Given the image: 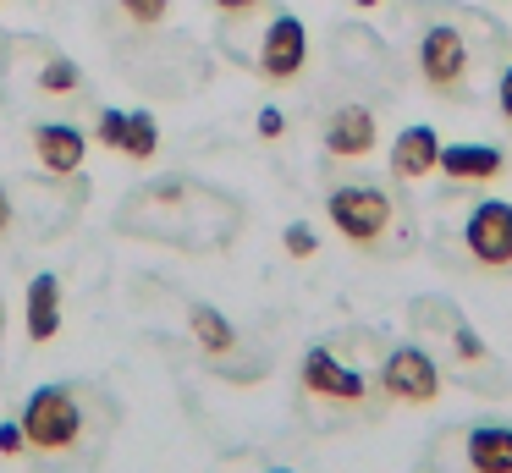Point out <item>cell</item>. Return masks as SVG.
Instances as JSON below:
<instances>
[{"instance_id": "cell-5", "label": "cell", "mask_w": 512, "mask_h": 473, "mask_svg": "<svg viewBox=\"0 0 512 473\" xmlns=\"http://www.w3.org/2000/svg\"><path fill=\"white\" fill-rule=\"evenodd\" d=\"M419 72H424V83L435 88V94H457L463 88V72H468V44H463V33L457 28H424V39H419Z\"/></svg>"}, {"instance_id": "cell-16", "label": "cell", "mask_w": 512, "mask_h": 473, "mask_svg": "<svg viewBox=\"0 0 512 473\" xmlns=\"http://www.w3.org/2000/svg\"><path fill=\"white\" fill-rule=\"evenodd\" d=\"M78 83H83V77H78V66H72V61H61V55L45 66V72H39V88H45V94H72Z\"/></svg>"}, {"instance_id": "cell-12", "label": "cell", "mask_w": 512, "mask_h": 473, "mask_svg": "<svg viewBox=\"0 0 512 473\" xmlns=\"http://www.w3.org/2000/svg\"><path fill=\"white\" fill-rule=\"evenodd\" d=\"M468 468L474 473H512V429L507 424L468 429Z\"/></svg>"}, {"instance_id": "cell-25", "label": "cell", "mask_w": 512, "mask_h": 473, "mask_svg": "<svg viewBox=\"0 0 512 473\" xmlns=\"http://www.w3.org/2000/svg\"><path fill=\"white\" fill-rule=\"evenodd\" d=\"M215 6H221V11H232V17H237V11H254L259 0H215Z\"/></svg>"}, {"instance_id": "cell-4", "label": "cell", "mask_w": 512, "mask_h": 473, "mask_svg": "<svg viewBox=\"0 0 512 473\" xmlns=\"http://www.w3.org/2000/svg\"><path fill=\"white\" fill-rule=\"evenodd\" d=\"M463 242L485 270H512V204L501 198H485V204L468 215Z\"/></svg>"}, {"instance_id": "cell-15", "label": "cell", "mask_w": 512, "mask_h": 473, "mask_svg": "<svg viewBox=\"0 0 512 473\" xmlns=\"http://www.w3.org/2000/svg\"><path fill=\"white\" fill-rule=\"evenodd\" d=\"M160 149V127L149 110H127V138H122V154L127 160H155Z\"/></svg>"}, {"instance_id": "cell-6", "label": "cell", "mask_w": 512, "mask_h": 473, "mask_svg": "<svg viewBox=\"0 0 512 473\" xmlns=\"http://www.w3.org/2000/svg\"><path fill=\"white\" fill-rule=\"evenodd\" d=\"M303 66H309V33H303V22L292 11H281L265 28V44H259V72L270 83H292Z\"/></svg>"}, {"instance_id": "cell-18", "label": "cell", "mask_w": 512, "mask_h": 473, "mask_svg": "<svg viewBox=\"0 0 512 473\" xmlns=\"http://www.w3.org/2000/svg\"><path fill=\"white\" fill-rule=\"evenodd\" d=\"M94 138H100L105 149H122V138H127V110H105V116L94 121Z\"/></svg>"}, {"instance_id": "cell-14", "label": "cell", "mask_w": 512, "mask_h": 473, "mask_svg": "<svg viewBox=\"0 0 512 473\" xmlns=\"http://www.w3.org/2000/svg\"><path fill=\"white\" fill-rule=\"evenodd\" d=\"M188 325H193V336H199V347H204V352H215V358L237 352V330L226 325V314H221V308L193 303V308H188Z\"/></svg>"}, {"instance_id": "cell-22", "label": "cell", "mask_w": 512, "mask_h": 473, "mask_svg": "<svg viewBox=\"0 0 512 473\" xmlns=\"http://www.w3.org/2000/svg\"><path fill=\"white\" fill-rule=\"evenodd\" d=\"M281 127H287L281 110H259V132H265V138H281Z\"/></svg>"}, {"instance_id": "cell-11", "label": "cell", "mask_w": 512, "mask_h": 473, "mask_svg": "<svg viewBox=\"0 0 512 473\" xmlns=\"http://www.w3.org/2000/svg\"><path fill=\"white\" fill-rule=\"evenodd\" d=\"M435 171L446 182H496L501 176V149L490 143H441V165Z\"/></svg>"}, {"instance_id": "cell-1", "label": "cell", "mask_w": 512, "mask_h": 473, "mask_svg": "<svg viewBox=\"0 0 512 473\" xmlns=\"http://www.w3.org/2000/svg\"><path fill=\"white\" fill-rule=\"evenodd\" d=\"M23 435L34 451H72L83 435V407L67 385H39L34 396L23 402Z\"/></svg>"}, {"instance_id": "cell-28", "label": "cell", "mask_w": 512, "mask_h": 473, "mask_svg": "<svg viewBox=\"0 0 512 473\" xmlns=\"http://www.w3.org/2000/svg\"><path fill=\"white\" fill-rule=\"evenodd\" d=\"M270 473H287V468H270Z\"/></svg>"}, {"instance_id": "cell-20", "label": "cell", "mask_w": 512, "mask_h": 473, "mask_svg": "<svg viewBox=\"0 0 512 473\" xmlns=\"http://www.w3.org/2000/svg\"><path fill=\"white\" fill-rule=\"evenodd\" d=\"M28 446V435H23V424H0V451L6 457H17V451Z\"/></svg>"}, {"instance_id": "cell-2", "label": "cell", "mask_w": 512, "mask_h": 473, "mask_svg": "<svg viewBox=\"0 0 512 473\" xmlns=\"http://www.w3.org/2000/svg\"><path fill=\"white\" fill-rule=\"evenodd\" d=\"M325 215H331V226L342 231L347 242L375 248V242L386 237V226H391V198L380 193V187H369V182L336 187V193L325 198Z\"/></svg>"}, {"instance_id": "cell-23", "label": "cell", "mask_w": 512, "mask_h": 473, "mask_svg": "<svg viewBox=\"0 0 512 473\" xmlns=\"http://www.w3.org/2000/svg\"><path fill=\"white\" fill-rule=\"evenodd\" d=\"M457 352H463V358H485V347H479V341L468 336V330H457Z\"/></svg>"}, {"instance_id": "cell-19", "label": "cell", "mask_w": 512, "mask_h": 473, "mask_svg": "<svg viewBox=\"0 0 512 473\" xmlns=\"http://www.w3.org/2000/svg\"><path fill=\"white\" fill-rule=\"evenodd\" d=\"M281 242H287V253H292V259H309V253L320 248V237L309 231V220H292V226L281 231Z\"/></svg>"}, {"instance_id": "cell-24", "label": "cell", "mask_w": 512, "mask_h": 473, "mask_svg": "<svg viewBox=\"0 0 512 473\" xmlns=\"http://www.w3.org/2000/svg\"><path fill=\"white\" fill-rule=\"evenodd\" d=\"M6 226H12V198H6V187H0V237H6Z\"/></svg>"}, {"instance_id": "cell-17", "label": "cell", "mask_w": 512, "mask_h": 473, "mask_svg": "<svg viewBox=\"0 0 512 473\" xmlns=\"http://www.w3.org/2000/svg\"><path fill=\"white\" fill-rule=\"evenodd\" d=\"M116 6L127 11V17L138 22V28H155V22H166V11H171V0H116Z\"/></svg>"}, {"instance_id": "cell-8", "label": "cell", "mask_w": 512, "mask_h": 473, "mask_svg": "<svg viewBox=\"0 0 512 473\" xmlns=\"http://www.w3.org/2000/svg\"><path fill=\"white\" fill-rule=\"evenodd\" d=\"M34 154H39V165H45V171L72 176V171H83L89 138H83L78 127H67V121H45V127H34Z\"/></svg>"}, {"instance_id": "cell-13", "label": "cell", "mask_w": 512, "mask_h": 473, "mask_svg": "<svg viewBox=\"0 0 512 473\" xmlns=\"http://www.w3.org/2000/svg\"><path fill=\"white\" fill-rule=\"evenodd\" d=\"M56 330H61V281L56 275H34L28 281V336L56 341Z\"/></svg>"}, {"instance_id": "cell-9", "label": "cell", "mask_w": 512, "mask_h": 473, "mask_svg": "<svg viewBox=\"0 0 512 473\" xmlns=\"http://www.w3.org/2000/svg\"><path fill=\"white\" fill-rule=\"evenodd\" d=\"M369 149H375V116L364 105H342L325 121V154H336V160H364Z\"/></svg>"}, {"instance_id": "cell-21", "label": "cell", "mask_w": 512, "mask_h": 473, "mask_svg": "<svg viewBox=\"0 0 512 473\" xmlns=\"http://www.w3.org/2000/svg\"><path fill=\"white\" fill-rule=\"evenodd\" d=\"M496 105H501V116L512 121V66L501 72V83H496Z\"/></svg>"}, {"instance_id": "cell-26", "label": "cell", "mask_w": 512, "mask_h": 473, "mask_svg": "<svg viewBox=\"0 0 512 473\" xmlns=\"http://www.w3.org/2000/svg\"><path fill=\"white\" fill-rule=\"evenodd\" d=\"M353 6H380V0H353Z\"/></svg>"}, {"instance_id": "cell-7", "label": "cell", "mask_w": 512, "mask_h": 473, "mask_svg": "<svg viewBox=\"0 0 512 473\" xmlns=\"http://www.w3.org/2000/svg\"><path fill=\"white\" fill-rule=\"evenodd\" d=\"M303 391L325 396V402H364V380H358L347 363H336L331 347H309L303 352Z\"/></svg>"}, {"instance_id": "cell-27", "label": "cell", "mask_w": 512, "mask_h": 473, "mask_svg": "<svg viewBox=\"0 0 512 473\" xmlns=\"http://www.w3.org/2000/svg\"><path fill=\"white\" fill-rule=\"evenodd\" d=\"M0 330H6V308H0Z\"/></svg>"}, {"instance_id": "cell-3", "label": "cell", "mask_w": 512, "mask_h": 473, "mask_svg": "<svg viewBox=\"0 0 512 473\" xmlns=\"http://www.w3.org/2000/svg\"><path fill=\"white\" fill-rule=\"evenodd\" d=\"M380 385H386L391 402L424 407V402H435V396H441L446 380H441V369H435L430 352H419V347H391L386 369H380Z\"/></svg>"}, {"instance_id": "cell-10", "label": "cell", "mask_w": 512, "mask_h": 473, "mask_svg": "<svg viewBox=\"0 0 512 473\" xmlns=\"http://www.w3.org/2000/svg\"><path fill=\"white\" fill-rule=\"evenodd\" d=\"M435 165H441V138H435V127H402L397 143H391V176H397V182H419Z\"/></svg>"}]
</instances>
